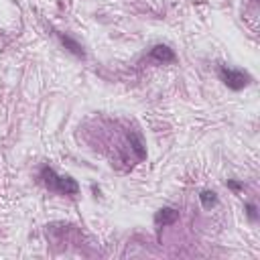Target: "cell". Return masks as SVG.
I'll use <instances>...</instances> for the list:
<instances>
[{
	"instance_id": "1",
	"label": "cell",
	"mask_w": 260,
	"mask_h": 260,
	"mask_svg": "<svg viewBox=\"0 0 260 260\" xmlns=\"http://www.w3.org/2000/svg\"><path fill=\"white\" fill-rule=\"evenodd\" d=\"M41 179L49 191H55L59 195H75L79 191V185L75 179H71L69 175H57L51 167L41 169Z\"/></svg>"
},
{
	"instance_id": "2",
	"label": "cell",
	"mask_w": 260,
	"mask_h": 260,
	"mask_svg": "<svg viewBox=\"0 0 260 260\" xmlns=\"http://www.w3.org/2000/svg\"><path fill=\"white\" fill-rule=\"evenodd\" d=\"M219 79H221L230 89L240 91V89H244V87L250 83L252 77H250L248 73L240 71V69H232V67L221 65V67H219Z\"/></svg>"
},
{
	"instance_id": "3",
	"label": "cell",
	"mask_w": 260,
	"mask_h": 260,
	"mask_svg": "<svg viewBox=\"0 0 260 260\" xmlns=\"http://www.w3.org/2000/svg\"><path fill=\"white\" fill-rule=\"evenodd\" d=\"M148 57H150L152 61H156V63H175V61H177L175 51H173L171 47H167V45H154V47L150 49Z\"/></svg>"
},
{
	"instance_id": "4",
	"label": "cell",
	"mask_w": 260,
	"mask_h": 260,
	"mask_svg": "<svg viewBox=\"0 0 260 260\" xmlns=\"http://www.w3.org/2000/svg\"><path fill=\"white\" fill-rule=\"evenodd\" d=\"M177 219H179V211L173 209V207H162V209H158L156 215H154V223H156L158 228L171 225V223H175Z\"/></svg>"
},
{
	"instance_id": "5",
	"label": "cell",
	"mask_w": 260,
	"mask_h": 260,
	"mask_svg": "<svg viewBox=\"0 0 260 260\" xmlns=\"http://www.w3.org/2000/svg\"><path fill=\"white\" fill-rule=\"evenodd\" d=\"M59 39H61L63 47H65V49H67L69 53H73L75 57H81V59L85 57V51H83V47H81V45H79V43H77L75 39H71L69 35H63V32L59 35Z\"/></svg>"
},
{
	"instance_id": "6",
	"label": "cell",
	"mask_w": 260,
	"mask_h": 260,
	"mask_svg": "<svg viewBox=\"0 0 260 260\" xmlns=\"http://www.w3.org/2000/svg\"><path fill=\"white\" fill-rule=\"evenodd\" d=\"M199 201H201V205L205 207V209H211L213 205H217V195L213 193V191H201L199 193Z\"/></svg>"
},
{
	"instance_id": "7",
	"label": "cell",
	"mask_w": 260,
	"mask_h": 260,
	"mask_svg": "<svg viewBox=\"0 0 260 260\" xmlns=\"http://www.w3.org/2000/svg\"><path fill=\"white\" fill-rule=\"evenodd\" d=\"M246 213H248L250 221H256L258 219V213H256V205L254 203H246Z\"/></svg>"
},
{
	"instance_id": "8",
	"label": "cell",
	"mask_w": 260,
	"mask_h": 260,
	"mask_svg": "<svg viewBox=\"0 0 260 260\" xmlns=\"http://www.w3.org/2000/svg\"><path fill=\"white\" fill-rule=\"evenodd\" d=\"M228 187H232L234 191H238V189H240L242 185H240V183H236V181H228Z\"/></svg>"
}]
</instances>
